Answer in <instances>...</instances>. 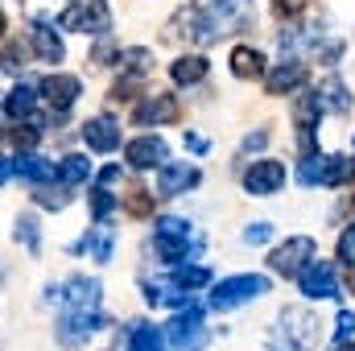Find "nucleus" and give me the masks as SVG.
<instances>
[{
    "mask_svg": "<svg viewBox=\"0 0 355 351\" xmlns=\"http://www.w3.org/2000/svg\"><path fill=\"white\" fill-rule=\"evenodd\" d=\"M352 182H355V162L352 157L335 153V157L322 162V186H352Z\"/></svg>",
    "mask_w": 355,
    "mask_h": 351,
    "instance_id": "nucleus-21",
    "label": "nucleus"
},
{
    "mask_svg": "<svg viewBox=\"0 0 355 351\" xmlns=\"http://www.w3.org/2000/svg\"><path fill=\"white\" fill-rule=\"evenodd\" d=\"M265 293H268V277H261V273H240V277H227V281L215 285L211 306H215V310H236V306L257 302V298H265Z\"/></svg>",
    "mask_w": 355,
    "mask_h": 351,
    "instance_id": "nucleus-2",
    "label": "nucleus"
},
{
    "mask_svg": "<svg viewBox=\"0 0 355 351\" xmlns=\"http://www.w3.org/2000/svg\"><path fill=\"white\" fill-rule=\"evenodd\" d=\"M268 236H272V228H268V223H252V228L244 232V244H265Z\"/></svg>",
    "mask_w": 355,
    "mask_h": 351,
    "instance_id": "nucleus-38",
    "label": "nucleus"
},
{
    "mask_svg": "<svg viewBox=\"0 0 355 351\" xmlns=\"http://www.w3.org/2000/svg\"><path fill=\"white\" fill-rule=\"evenodd\" d=\"M124 157H128L132 170H153V166L166 162V141L162 137H137V141H128Z\"/></svg>",
    "mask_w": 355,
    "mask_h": 351,
    "instance_id": "nucleus-13",
    "label": "nucleus"
},
{
    "mask_svg": "<svg viewBox=\"0 0 355 351\" xmlns=\"http://www.w3.org/2000/svg\"><path fill=\"white\" fill-rule=\"evenodd\" d=\"M170 343L174 348H182V351H198V348H207V327H202V310L194 306V302H186V310L178 314L174 323H170Z\"/></svg>",
    "mask_w": 355,
    "mask_h": 351,
    "instance_id": "nucleus-7",
    "label": "nucleus"
},
{
    "mask_svg": "<svg viewBox=\"0 0 355 351\" xmlns=\"http://www.w3.org/2000/svg\"><path fill=\"white\" fill-rule=\"evenodd\" d=\"M202 17L215 29V37H223V33H236L240 25L252 21V0H211Z\"/></svg>",
    "mask_w": 355,
    "mask_h": 351,
    "instance_id": "nucleus-8",
    "label": "nucleus"
},
{
    "mask_svg": "<svg viewBox=\"0 0 355 351\" xmlns=\"http://www.w3.org/2000/svg\"><path fill=\"white\" fill-rule=\"evenodd\" d=\"M25 58H29V50H25L21 42H8V46H4V67H8V71H21Z\"/></svg>",
    "mask_w": 355,
    "mask_h": 351,
    "instance_id": "nucleus-34",
    "label": "nucleus"
},
{
    "mask_svg": "<svg viewBox=\"0 0 355 351\" xmlns=\"http://www.w3.org/2000/svg\"><path fill=\"white\" fill-rule=\"evenodd\" d=\"M58 178H62L67 186H79V182H87L91 178V162L83 157V153H71V157L58 162Z\"/></svg>",
    "mask_w": 355,
    "mask_h": 351,
    "instance_id": "nucleus-25",
    "label": "nucleus"
},
{
    "mask_svg": "<svg viewBox=\"0 0 355 351\" xmlns=\"http://www.w3.org/2000/svg\"><path fill=\"white\" fill-rule=\"evenodd\" d=\"M124 207H128V215H137V219H145V215H149V211H153V194H149V190H141V186H137V190H132V194H128V198H124Z\"/></svg>",
    "mask_w": 355,
    "mask_h": 351,
    "instance_id": "nucleus-32",
    "label": "nucleus"
},
{
    "mask_svg": "<svg viewBox=\"0 0 355 351\" xmlns=\"http://www.w3.org/2000/svg\"><path fill=\"white\" fill-rule=\"evenodd\" d=\"M17 240H21L29 252H37L42 240H37V219H33V215H21V219H17Z\"/></svg>",
    "mask_w": 355,
    "mask_h": 351,
    "instance_id": "nucleus-33",
    "label": "nucleus"
},
{
    "mask_svg": "<svg viewBox=\"0 0 355 351\" xmlns=\"http://www.w3.org/2000/svg\"><path fill=\"white\" fill-rule=\"evenodd\" d=\"M67 306L71 310H95L99 306V281L95 277H75V281H67Z\"/></svg>",
    "mask_w": 355,
    "mask_h": 351,
    "instance_id": "nucleus-17",
    "label": "nucleus"
},
{
    "mask_svg": "<svg viewBox=\"0 0 355 351\" xmlns=\"http://www.w3.org/2000/svg\"><path fill=\"white\" fill-rule=\"evenodd\" d=\"M12 170L21 178H29V182H50V178L58 174L54 162H46V157H37V153H21V157L12 162Z\"/></svg>",
    "mask_w": 355,
    "mask_h": 351,
    "instance_id": "nucleus-22",
    "label": "nucleus"
},
{
    "mask_svg": "<svg viewBox=\"0 0 355 351\" xmlns=\"http://www.w3.org/2000/svg\"><path fill=\"white\" fill-rule=\"evenodd\" d=\"M8 178H12V162H8V157H0V186H4Z\"/></svg>",
    "mask_w": 355,
    "mask_h": 351,
    "instance_id": "nucleus-45",
    "label": "nucleus"
},
{
    "mask_svg": "<svg viewBox=\"0 0 355 351\" xmlns=\"http://www.w3.org/2000/svg\"><path fill=\"white\" fill-rule=\"evenodd\" d=\"M137 91H141V75H128V79H120V83L112 87V99L120 103V99H132Z\"/></svg>",
    "mask_w": 355,
    "mask_h": 351,
    "instance_id": "nucleus-35",
    "label": "nucleus"
},
{
    "mask_svg": "<svg viewBox=\"0 0 355 351\" xmlns=\"http://www.w3.org/2000/svg\"><path fill=\"white\" fill-rule=\"evenodd\" d=\"M33 50L42 54V62H62V54H67L54 29H33Z\"/></svg>",
    "mask_w": 355,
    "mask_h": 351,
    "instance_id": "nucleus-26",
    "label": "nucleus"
},
{
    "mask_svg": "<svg viewBox=\"0 0 355 351\" xmlns=\"http://www.w3.org/2000/svg\"><path fill=\"white\" fill-rule=\"evenodd\" d=\"M281 186H285V166H281V162H272V157H261V162H252V166L244 170V190H248V194H257V198L277 194Z\"/></svg>",
    "mask_w": 355,
    "mask_h": 351,
    "instance_id": "nucleus-10",
    "label": "nucleus"
},
{
    "mask_svg": "<svg viewBox=\"0 0 355 351\" xmlns=\"http://www.w3.org/2000/svg\"><path fill=\"white\" fill-rule=\"evenodd\" d=\"M79 91H83V83H79L75 75H50V79H42V95H46V103H50L58 116L79 99Z\"/></svg>",
    "mask_w": 355,
    "mask_h": 351,
    "instance_id": "nucleus-12",
    "label": "nucleus"
},
{
    "mask_svg": "<svg viewBox=\"0 0 355 351\" xmlns=\"http://www.w3.org/2000/svg\"><path fill=\"white\" fill-rule=\"evenodd\" d=\"M62 29H79V33H107L112 29V12H107V0H75L62 17H58Z\"/></svg>",
    "mask_w": 355,
    "mask_h": 351,
    "instance_id": "nucleus-5",
    "label": "nucleus"
},
{
    "mask_svg": "<svg viewBox=\"0 0 355 351\" xmlns=\"http://www.w3.org/2000/svg\"><path fill=\"white\" fill-rule=\"evenodd\" d=\"M0 37H4V12H0Z\"/></svg>",
    "mask_w": 355,
    "mask_h": 351,
    "instance_id": "nucleus-48",
    "label": "nucleus"
},
{
    "mask_svg": "<svg viewBox=\"0 0 355 351\" xmlns=\"http://www.w3.org/2000/svg\"><path fill=\"white\" fill-rule=\"evenodd\" d=\"M103 327V314L99 310H67L62 323H58V343L62 348H83V339L95 335Z\"/></svg>",
    "mask_w": 355,
    "mask_h": 351,
    "instance_id": "nucleus-9",
    "label": "nucleus"
},
{
    "mask_svg": "<svg viewBox=\"0 0 355 351\" xmlns=\"http://www.w3.org/2000/svg\"><path fill=\"white\" fill-rule=\"evenodd\" d=\"M178 116H182L178 95H149V99L132 112V120H137V124H174Z\"/></svg>",
    "mask_w": 355,
    "mask_h": 351,
    "instance_id": "nucleus-11",
    "label": "nucleus"
},
{
    "mask_svg": "<svg viewBox=\"0 0 355 351\" xmlns=\"http://www.w3.org/2000/svg\"><path fill=\"white\" fill-rule=\"evenodd\" d=\"M318 257V244L310 240V236H289L281 248H272L268 252V268L272 273H281V277H297L306 264Z\"/></svg>",
    "mask_w": 355,
    "mask_h": 351,
    "instance_id": "nucleus-4",
    "label": "nucleus"
},
{
    "mask_svg": "<svg viewBox=\"0 0 355 351\" xmlns=\"http://www.w3.org/2000/svg\"><path fill=\"white\" fill-rule=\"evenodd\" d=\"M281 343L277 351H314L318 348V335H322V323H318V314H310L306 306H289V310H281Z\"/></svg>",
    "mask_w": 355,
    "mask_h": 351,
    "instance_id": "nucleus-1",
    "label": "nucleus"
},
{
    "mask_svg": "<svg viewBox=\"0 0 355 351\" xmlns=\"http://www.w3.org/2000/svg\"><path fill=\"white\" fill-rule=\"evenodd\" d=\"M170 75H174V83H182V87H194V83L207 79V58L202 54H186V58H178L174 67H170Z\"/></svg>",
    "mask_w": 355,
    "mask_h": 351,
    "instance_id": "nucleus-20",
    "label": "nucleus"
},
{
    "mask_svg": "<svg viewBox=\"0 0 355 351\" xmlns=\"http://www.w3.org/2000/svg\"><path fill=\"white\" fill-rule=\"evenodd\" d=\"M322 162H327L322 153H310V157L302 162V170H297V182H302V186H322Z\"/></svg>",
    "mask_w": 355,
    "mask_h": 351,
    "instance_id": "nucleus-29",
    "label": "nucleus"
},
{
    "mask_svg": "<svg viewBox=\"0 0 355 351\" xmlns=\"http://www.w3.org/2000/svg\"><path fill=\"white\" fill-rule=\"evenodd\" d=\"M116 207H120V198H116V194H107V190H95V194H91V215H95L99 223H103Z\"/></svg>",
    "mask_w": 355,
    "mask_h": 351,
    "instance_id": "nucleus-31",
    "label": "nucleus"
},
{
    "mask_svg": "<svg viewBox=\"0 0 355 351\" xmlns=\"http://www.w3.org/2000/svg\"><path fill=\"white\" fill-rule=\"evenodd\" d=\"M306 83V67L302 62H277L272 71L265 75V87H268V95H289V91H297Z\"/></svg>",
    "mask_w": 355,
    "mask_h": 351,
    "instance_id": "nucleus-16",
    "label": "nucleus"
},
{
    "mask_svg": "<svg viewBox=\"0 0 355 351\" xmlns=\"http://www.w3.org/2000/svg\"><path fill=\"white\" fill-rule=\"evenodd\" d=\"M79 248H87L95 261H112V228H103V223H99L87 240L79 244Z\"/></svg>",
    "mask_w": 355,
    "mask_h": 351,
    "instance_id": "nucleus-27",
    "label": "nucleus"
},
{
    "mask_svg": "<svg viewBox=\"0 0 355 351\" xmlns=\"http://www.w3.org/2000/svg\"><path fill=\"white\" fill-rule=\"evenodd\" d=\"M306 4L310 0H277V12L281 17H297V12H306Z\"/></svg>",
    "mask_w": 355,
    "mask_h": 351,
    "instance_id": "nucleus-41",
    "label": "nucleus"
},
{
    "mask_svg": "<svg viewBox=\"0 0 355 351\" xmlns=\"http://www.w3.org/2000/svg\"><path fill=\"white\" fill-rule=\"evenodd\" d=\"M318 99H322V112H339V116L352 112V95H347V87H343L339 75H331V79L318 87Z\"/></svg>",
    "mask_w": 355,
    "mask_h": 351,
    "instance_id": "nucleus-19",
    "label": "nucleus"
},
{
    "mask_svg": "<svg viewBox=\"0 0 355 351\" xmlns=\"http://www.w3.org/2000/svg\"><path fill=\"white\" fill-rule=\"evenodd\" d=\"M335 339L343 343V339H355V310H343L339 314V331H335Z\"/></svg>",
    "mask_w": 355,
    "mask_h": 351,
    "instance_id": "nucleus-37",
    "label": "nucleus"
},
{
    "mask_svg": "<svg viewBox=\"0 0 355 351\" xmlns=\"http://www.w3.org/2000/svg\"><path fill=\"white\" fill-rule=\"evenodd\" d=\"M207 281H211V268H202V264H178L174 268V285H182V289H198Z\"/></svg>",
    "mask_w": 355,
    "mask_h": 351,
    "instance_id": "nucleus-28",
    "label": "nucleus"
},
{
    "mask_svg": "<svg viewBox=\"0 0 355 351\" xmlns=\"http://www.w3.org/2000/svg\"><path fill=\"white\" fill-rule=\"evenodd\" d=\"M12 141H17V149H33L37 145V128H17Z\"/></svg>",
    "mask_w": 355,
    "mask_h": 351,
    "instance_id": "nucleus-39",
    "label": "nucleus"
},
{
    "mask_svg": "<svg viewBox=\"0 0 355 351\" xmlns=\"http://www.w3.org/2000/svg\"><path fill=\"white\" fill-rule=\"evenodd\" d=\"M232 75L236 79H261L265 75V54L252 46H236L232 50Z\"/></svg>",
    "mask_w": 355,
    "mask_h": 351,
    "instance_id": "nucleus-18",
    "label": "nucleus"
},
{
    "mask_svg": "<svg viewBox=\"0 0 355 351\" xmlns=\"http://www.w3.org/2000/svg\"><path fill=\"white\" fill-rule=\"evenodd\" d=\"M339 261L343 264H355V223L339 236Z\"/></svg>",
    "mask_w": 355,
    "mask_h": 351,
    "instance_id": "nucleus-36",
    "label": "nucleus"
},
{
    "mask_svg": "<svg viewBox=\"0 0 355 351\" xmlns=\"http://www.w3.org/2000/svg\"><path fill=\"white\" fill-rule=\"evenodd\" d=\"M99 182H103V186H112V182H120V166H107V170L99 174Z\"/></svg>",
    "mask_w": 355,
    "mask_h": 351,
    "instance_id": "nucleus-44",
    "label": "nucleus"
},
{
    "mask_svg": "<svg viewBox=\"0 0 355 351\" xmlns=\"http://www.w3.org/2000/svg\"><path fill=\"white\" fill-rule=\"evenodd\" d=\"M347 285L355 289V264H347Z\"/></svg>",
    "mask_w": 355,
    "mask_h": 351,
    "instance_id": "nucleus-47",
    "label": "nucleus"
},
{
    "mask_svg": "<svg viewBox=\"0 0 355 351\" xmlns=\"http://www.w3.org/2000/svg\"><path fill=\"white\" fill-rule=\"evenodd\" d=\"M37 203L50 207V211H62L67 207V194H50V190H37Z\"/></svg>",
    "mask_w": 355,
    "mask_h": 351,
    "instance_id": "nucleus-40",
    "label": "nucleus"
},
{
    "mask_svg": "<svg viewBox=\"0 0 355 351\" xmlns=\"http://www.w3.org/2000/svg\"><path fill=\"white\" fill-rule=\"evenodd\" d=\"M149 62H153V54H149V50H124V54H120V67H124L128 75H145V71H149Z\"/></svg>",
    "mask_w": 355,
    "mask_h": 351,
    "instance_id": "nucleus-30",
    "label": "nucleus"
},
{
    "mask_svg": "<svg viewBox=\"0 0 355 351\" xmlns=\"http://www.w3.org/2000/svg\"><path fill=\"white\" fill-rule=\"evenodd\" d=\"M198 170H194V166H186V162H174V166H166V162H162V174H157V194H166V198H170V194H186V190H190V186H198Z\"/></svg>",
    "mask_w": 355,
    "mask_h": 351,
    "instance_id": "nucleus-14",
    "label": "nucleus"
},
{
    "mask_svg": "<svg viewBox=\"0 0 355 351\" xmlns=\"http://www.w3.org/2000/svg\"><path fill=\"white\" fill-rule=\"evenodd\" d=\"M297 285H302V293H306L310 302H327V298H339V293H343V289H339V273H335V264L318 261V257L297 273Z\"/></svg>",
    "mask_w": 355,
    "mask_h": 351,
    "instance_id": "nucleus-6",
    "label": "nucleus"
},
{
    "mask_svg": "<svg viewBox=\"0 0 355 351\" xmlns=\"http://www.w3.org/2000/svg\"><path fill=\"white\" fill-rule=\"evenodd\" d=\"M83 141H87V149H95V153H112L120 145V124L107 120V116H95V120L83 124Z\"/></svg>",
    "mask_w": 355,
    "mask_h": 351,
    "instance_id": "nucleus-15",
    "label": "nucleus"
},
{
    "mask_svg": "<svg viewBox=\"0 0 355 351\" xmlns=\"http://www.w3.org/2000/svg\"><path fill=\"white\" fill-rule=\"evenodd\" d=\"M186 149H190V153H207V137H198V132H186Z\"/></svg>",
    "mask_w": 355,
    "mask_h": 351,
    "instance_id": "nucleus-43",
    "label": "nucleus"
},
{
    "mask_svg": "<svg viewBox=\"0 0 355 351\" xmlns=\"http://www.w3.org/2000/svg\"><path fill=\"white\" fill-rule=\"evenodd\" d=\"M4 108H8V116H12V120H29V116H33V108H37V91L25 87V83H17V87L8 91Z\"/></svg>",
    "mask_w": 355,
    "mask_h": 351,
    "instance_id": "nucleus-23",
    "label": "nucleus"
},
{
    "mask_svg": "<svg viewBox=\"0 0 355 351\" xmlns=\"http://www.w3.org/2000/svg\"><path fill=\"white\" fill-rule=\"evenodd\" d=\"M128 351H166L162 331L157 327H145V323H132L128 327Z\"/></svg>",
    "mask_w": 355,
    "mask_h": 351,
    "instance_id": "nucleus-24",
    "label": "nucleus"
},
{
    "mask_svg": "<svg viewBox=\"0 0 355 351\" xmlns=\"http://www.w3.org/2000/svg\"><path fill=\"white\" fill-rule=\"evenodd\" d=\"M202 240L190 232V223L186 219H174V215H166V219H157V228H153V248H157V257L162 261H182L186 257V248H198Z\"/></svg>",
    "mask_w": 355,
    "mask_h": 351,
    "instance_id": "nucleus-3",
    "label": "nucleus"
},
{
    "mask_svg": "<svg viewBox=\"0 0 355 351\" xmlns=\"http://www.w3.org/2000/svg\"><path fill=\"white\" fill-rule=\"evenodd\" d=\"M268 145V132H248L244 137V153H252V149H265Z\"/></svg>",
    "mask_w": 355,
    "mask_h": 351,
    "instance_id": "nucleus-42",
    "label": "nucleus"
},
{
    "mask_svg": "<svg viewBox=\"0 0 355 351\" xmlns=\"http://www.w3.org/2000/svg\"><path fill=\"white\" fill-rule=\"evenodd\" d=\"M335 351H355V339H343V343H335Z\"/></svg>",
    "mask_w": 355,
    "mask_h": 351,
    "instance_id": "nucleus-46",
    "label": "nucleus"
}]
</instances>
